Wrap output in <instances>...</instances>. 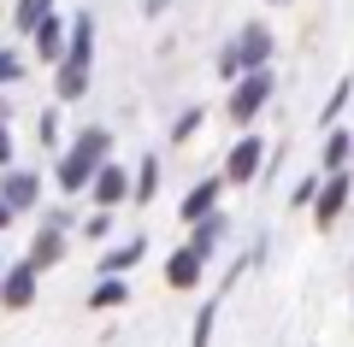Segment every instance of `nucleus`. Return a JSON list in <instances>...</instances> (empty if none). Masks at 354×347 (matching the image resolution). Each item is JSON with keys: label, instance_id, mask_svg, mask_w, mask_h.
Returning a JSON list of instances; mask_svg holds the SVG:
<instances>
[{"label": "nucleus", "instance_id": "f257e3e1", "mask_svg": "<svg viewBox=\"0 0 354 347\" xmlns=\"http://www.w3.org/2000/svg\"><path fill=\"white\" fill-rule=\"evenodd\" d=\"M106 153H113L106 130H77V141L65 148V159H59V188H65V195L88 188V183H95V171L106 165Z\"/></svg>", "mask_w": 354, "mask_h": 347}, {"label": "nucleus", "instance_id": "f03ea898", "mask_svg": "<svg viewBox=\"0 0 354 347\" xmlns=\"http://www.w3.org/2000/svg\"><path fill=\"white\" fill-rule=\"evenodd\" d=\"M266 100H272V71H248V77H236V88H230V100H225L230 124H254V118L266 112Z\"/></svg>", "mask_w": 354, "mask_h": 347}, {"label": "nucleus", "instance_id": "7ed1b4c3", "mask_svg": "<svg viewBox=\"0 0 354 347\" xmlns=\"http://www.w3.org/2000/svg\"><path fill=\"white\" fill-rule=\"evenodd\" d=\"M348 195H354V177H348V171H330L325 183H319V200H313V224H319V230H330V224L342 218Z\"/></svg>", "mask_w": 354, "mask_h": 347}, {"label": "nucleus", "instance_id": "20e7f679", "mask_svg": "<svg viewBox=\"0 0 354 347\" xmlns=\"http://www.w3.org/2000/svg\"><path fill=\"white\" fill-rule=\"evenodd\" d=\"M65 259V230H59V224H53V218H41V230H36V236H30V253H24V265H30V271H48V265H59Z\"/></svg>", "mask_w": 354, "mask_h": 347}, {"label": "nucleus", "instance_id": "39448f33", "mask_svg": "<svg viewBox=\"0 0 354 347\" xmlns=\"http://www.w3.org/2000/svg\"><path fill=\"white\" fill-rule=\"evenodd\" d=\"M260 165H266V141H260V136H242L236 148L225 153V183H254Z\"/></svg>", "mask_w": 354, "mask_h": 347}, {"label": "nucleus", "instance_id": "423d86ee", "mask_svg": "<svg viewBox=\"0 0 354 347\" xmlns=\"http://www.w3.org/2000/svg\"><path fill=\"white\" fill-rule=\"evenodd\" d=\"M88 195H95V206H101V212L124 206V200H130V171H124V165H113V159H106L101 171H95V183H88Z\"/></svg>", "mask_w": 354, "mask_h": 347}, {"label": "nucleus", "instance_id": "0eeeda50", "mask_svg": "<svg viewBox=\"0 0 354 347\" xmlns=\"http://www.w3.org/2000/svg\"><path fill=\"white\" fill-rule=\"evenodd\" d=\"M218 195H225V177H201V183H195L189 188V195H183V206H177V218H183V224H201V218H213V212H218Z\"/></svg>", "mask_w": 354, "mask_h": 347}, {"label": "nucleus", "instance_id": "6e6552de", "mask_svg": "<svg viewBox=\"0 0 354 347\" xmlns=\"http://www.w3.org/2000/svg\"><path fill=\"white\" fill-rule=\"evenodd\" d=\"M230 48H236V59H242V77L266 71V59H272V30L266 24H242V36L230 41Z\"/></svg>", "mask_w": 354, "mask_h": 347}, {"label": "nucleus", "instance_id": "1a4fd4ad", "mask_svg": "<svg viewBox=\"0 0 354 347\" xmlns=\"http://www.w3.org/2000/svg\"><path fill=\"white\" fill-rule=\"evenodd\" d=\"M0 200H6V212H12V218H18V212H30V206L41 200V177H36V171H6Z\"/></svg>", "mask_w": 354, "mask_h": 347}, {"label": "nucleus", "instance_id": "9d476101", "mask_svg": "<svg viewBox=\"0 0 354 347\" xmlns=\"http://www.w3.org/2000/svg\"><path fill=\"white\" fill-rule=\"evenodd\" d=\"M30 300H36V271H30V265H12L6 283H0V306H6V312H24Z\"/></svg>", "mask_w": 354, "mask_h": 347}, {"label": "nucleus", "instance_id": "9b49d317", "mask_svg": "<svg viewBox=\"0 0 354 347\" xmlns=\"http://www.w3.org/2000/svg\"><path fill=\"white\" fill-rule=\"evenodd\" d=\"M142 253H148V241H142V236H130L124 248H106V253H101V265H95V271H101V277H124V283H130V265H136Z\"/></svg>", "mask_w": 354, "mask_h": 347}, {"label": "nucleus", "instance_id": "f8f14e48", "mask_svg": "<svg viewBox=\"0 0 354 347\" xmlns=\"http://www.w3.org/2000/svg\"><path fill=\"white\" fill-rule=\"evenodd\" d=\"M201 271H207V259H201V253H189V248H177L171 259H165V283H171V288H195V283H201Z\"/></svg>", "mask_w": 354, "mask_h": 347}, {"label": "nucleus", "instance_id": "ddd939ff", "mask_svg": "<svg viewBox=\"0 0 354 347\" xmlns=\"http://www.w3.org/2000/svg\"><path fill=\"white\" fill-rule=\"evenodd\" d=\"M230 236V224H225V212H213V218H201L195 224V236H189V253H201V259H213L218 253V241Z\"/></svg>", "mask_w": 354, "mask_h": 347}, {"label": "nucleus", "instance_id": "4468645a", "mask_svg": "<svg viewBox=\"0 0 354 347\" xmlns=\"http://www.w3.org/2000/svg\"><path fill=\"white\" fill-rule=\"evenodd\" d=\"M124 300H130V283H124V277H101L95 295H88V306H95V312H113V306H124Z\"/></svg>", "mask_w": 354, "mask_h": 347}, {"label": "nucleus", "instance_id": "2eb2a0df", "mask_svg": "<svg viewBox=\"0 0 354 347\" xmlns=\"http://www.w3.org/2000/svg\"><path fill=\"white\" fill-rule=\"evenodd\" d=\"M153 195H160V159L148 153L136 165V177H130V200H153Z\"/></svg>", "mask_w": 354, "mask_h": 347}, {"label": "nucleus", "instance_id": "dca6fc26", "mask_svg": "<svg viewBox=\"0 0 354 347\" xmlns=\"http://www.w3.org/2000/svg\"><path fill=\"white\" fill-rule=\"evenodd\" d=\"M41 18H53V0H18L12 6V30H41Z\"/></svg>", "mask_w": 354, "mask_h": 347}, {"label": "nucleus", "instance_id": "f3484780", "mask_svg": "<svg viewBox=\"0 0 354 347\" xmlns=\"http://www.w3.org/2000/svg\"><path fill=\"white\" fill-rule=\"evenodd\" d=\"M36 53H41V59H65V24H59V18H41Z\"/></svg>", "mask_w": 354, "mask_h": 347}, {"label": "nucleus", "instance_id": "a211bd4d", "mask_svg": "<svg viewBox=\"0 0 354 347\" xmlns=\"http://www.w3.org/2000/svg\"><path fill=\"white\" fill-rule=\"evenodd\" d=\"M88 88V65H71V59H59V83H53V95L59 100H77Z\"/></svg>", "mask_w": 354, "mask_h": 347}, {"label": "nucleus", "instance_id": "6ab92c4d", "mask_svg": "<svg viewBox=\"0 0 354 347\" xmlns=\"http://www.w3.org/2000/svg\"><path fill=\"white\" fill-rule=\"evenodd\" d=\"M348 159H354V136H348V130H330V141H325V171H348Z\"/></svg>", "mask_w": 354, "mask_h": 347}, {"label": "nucleus", "instance_id": "aec40b11", "mask_svg": "<svg viewBox=\"0 0 354 347\" xmlns=\"http://www.w3.org/2000/svg\"><path fill=\"white\" fill-rule=\"evenodd\" d=\"M213 324H218V300H207V306L195 312V324H189V347H207V341H213Z\"/></svg>", "mask_w": 354, "mask_h": 347}, {"label": "nucleus", "instance_id": "412c9836", "mask_svg": "<svg viewBox=\"0 0 354 347\" xmlns=\"http://www.w3.org/2000/svg\"><path fill=\"white\" fill-rule=\"evenodd\" d=\"M201 124H207V112H201V106H189V112H183V118L171 124V141H189V136H195Z\"/></svg>", "mask_w": 354, "mask_h": 347}, {"label": "nucleus", "instance_id": "4be33fe9", "mask_svg": "<svg viewBox=\"0 0 354 347\" xmlns=\"http://www.w3.org/2000/svg\"><path fill=\"white\" fill-rule=\"evenodd\" d=\"M348 95H354V83H348V77H342V83L330 88V100H325V124H330V118H337L342 106H348Z\"/></svg>", "mask_w": 354, "mask_h": 347}, {"label": "nucleus", "instance_id": "5701e85b", "mask_svg": "<svg viewBox=\"0 0 354 347\" xmlns=\"http://www.w3.org/2000/svg\"><path fill=\"white\" fill-rule=\"evenodd\" d=\"M218 77H225V83H236V77H242V59H236V48H230V41L218 48Z\"/></svg>", "mask_w": 354, "mask_h": 347}, {"label": "nucleus", "instance_id": "b1692460", "mask_svg": "<svg viewBox=\"0 0 354 347\" xmlns=\"http://www.w3.org/2000/svg\"><path fill=\"white\" fill-rule=\"evenodd\" d=\"M83 236H88V241H101V236H113V212H95V218L83 224Z\"/></svg>", "mask_w": 354, "mask_h": 347}, {"label": "nucleus", "instance_id": "393cba45", "mask_svg": "<svg viewBox=\"0 0 354 347\" xmlns=\"http://www.w3.org/2000/svg\"><path fill=\"white\" fill-rule=\"evenodd\" d=\"M18 77H24V65H18V53H6V48H0V88H6V83H18Z\"/></svg>", "mask_w": 354, "mask_h": 347}, {"label": "nucleus", "instance_id": "a878e982", "mask_svg": "<svg viewBox=\"0 0 354 347\" xmlns=\"http://www.w3.org/2000/svg\"><path fill=\"white\" fill-rule=\"evenodd\" d=\"M295 206H313V200H319V177H301V183H295Z\"/></svg>", "mask_w": 354, "mask_h": 347}, {"label": "nucleus", "instance_id": "bb28decb", "mask_svg": "<svg viewBox=\"0 0 354 347\" xmlns=\"http://www.w3.org/2000/svg\"><path fill=\"white\" fill-rule=\"evenodd\" d=\"M41 141H59V112H53V106L41 112Z\"/></svg>", "mask_w": 354, "mask_h": 347}, {"label": "nucleus", "instance_id": "cd10ccee", "mask_svg": "<svg viewBox=\"0 0 354 347\" xmlns=\"http://www.w3.org/2000/svg\"><path fill=\"white\" fill-rule=\"evenodd\" d=\"M6 165H12V130L0 124V171H6Z\"/></svg>", "mask_w": 354, "mask_h": 347}, {"label": "nucleus", "instance_id": "c85d7f7f", "mask_svg": "<svg viewBox=\"0 0 354 347\" xmlns=\"http://www.w3.org/2000/svg\"><path fill=\"white\" fill-rule=\"evenodd\" d=\"M165 6H171V0H142V12H148V18H160Z\"/></svg>", "mask_w": 354, "mask_h": 347}, {"label": "nucleus", "instance_id": "c756f323", "mask_svg": "<svg viewBox=\"0 0 354 347\" xmlns=\"http://www.w3.org/2000/svg\"><path fill=\"white\" fill-rule=\"evenodd\" d=\"M6 224H12V212H6V200H0V230H6Z\"/></svg>", "mask_w": 354, "mask_h": 347}, {"label": "nucleus", "instance_id": "7c9ffc66", "mask_svg": "<svg viewBox=\"0 0 354 347\" xmlns=\"http://www.w3.org/2000/svg\"><path fill=\"white\" fill-rule=\"evenodd\" d=\"M272 6H290V0H272Z\"/></svg>", "mask_w": 354, "mask_h": 347}]
</instances>
